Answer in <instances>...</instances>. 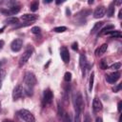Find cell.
<instances>
[{
  "label": "cell",
  "mask_w": 122,
  "mask_h": 122,
  "mask_svg": "<svg viewBox=\"0 0 122 122\" xmlns=\"http://www.w3.org/2000/svg\"><path fill=\"white\" fill-rule=\"evenodd\" d=\"M84 108V102H83V97L81 93H77L75 99H74V109H75V117L74 120L75 122H80L81 121V113Z\"/></svg>",
  "instance_id": "1"
},
{
  "label": "cell",
  "mask_w": 122,
  "mask_h": 122,
  "mask_svg": "<svg viewBox=\"0 0 122 122\" xmlns=\"http://www.w3.org/2000/svg\"><path fill=\"white\" fill-rule=\"evenodd\" d=\"M24 82L26 84V88L29 89H33V87L36 84V77L35 75L30 72V71H27L25 73V77H24Z\"/></svg>",
  "instance_id": "2"
},
{
  "label": "cell",
  "mask_w": 122,
  "mask_h": 122,
  "mask_svg": "<svg viewBox=\"0 0 122 122\" xmlns=\"http://www.w3.org/2000/svg\"><path fill=\"white\" fill-rule=\"evenodd\" d=\"M18 114H19V116H20L25 122H35V118H34L33 114H32L30 111H28V110H26V109L20 110V111L18 112Z\"/></svg>",
  "instance_id": "3"
},
{
  "label": "cell",
  "mask_w": 122,
  "mask_h": 122,
  "mask_svg": "<svg viewBox=\"0 0 122 122\" xmlns=\"http://www.w3.org/2000/svg\"><path fill=\"white\" fill-rule=\"evenodd\" d=\"M32 52H33V48H32V47L30 46V47H28V48L26 49L25 52L22 54V56L20 57V60H19V66H20V67H22L23 65H25V64L28 62V60H29L30 57L31 56Z\"/></svg>",
  "instance_id": "4"
},
{
  "label": "cell",
  "mask_w": 122,
  "mask_h": 122,
  "mask_svg": "<svg viewBox=\"0 0 122 122\" xmlns=\"http://www.w3.org/2000/svg\"><path fill=\"white\" fill-rule=\"evenodd\" d=\"M22 46H23V40L21 38H16L11 42L10 49L12 51H19L22 49Z\"/></svg>",
  "instance_id": "5"
},
{
  "label": "cell",
  "mask_w": 122,
  "mask_h": 122,
  "mask_svg": "<svg viewBox=\"0 0 122 122\" xmlns=\"http://www.w3.org/2000/svg\"><path fill=\"white\" fill-rule=\"evenodd\" d=\"M119 78H120V72L119 71H114V72H112L111 74H107L106 75V80L111 84L115 83Z\"/></svg>",
  "instance_id": "6"
},
{
  "label": "cell",
  "mask_w": 122,
  "mask_h": 122,
  "mask_svg": "<svg viewBox=\"0 0 122 122\" xmlns=\"http://www.w3.org/2000/svg\"><path fill=\"white\" fill-rule=\"evenodd\" d=\"M23 92H24V90H23L22 86H20V85L16 86L13 89V92H12V98H13V100H17L20 97H22Z\"/></svg>",
  "instance_id": "7"
},
{
  "label": "cell",
  "mask_w": 122,
  "mask_h": 122,
  "mask_svg": "<svg viewBox=\"0 0 122 122\" xmlns=\"http://www.w3.org/2000/svg\"><path fill=\"white\" fill-rule=\"evenodd\" d=\"M52 98H53L52 92L50 89L45 90L44 93H43V101H44V103L45 104H50L52 101Z\"/></svg>",
  "instance_id": "8"
},
{
  "label": "cell",
  "mask_w": 122,
  "mask_h": 122,
  "mask_svg": "<svg viewBox=\"0 0 122 122\" xmlns=\"http://www.w3.org/2000/svg\"><path fill=\"white\" fill-rule=\"evenodd\" d=\"M105 12H106L105 7L104 6H98L93 11V17L94 18H101L105 15Z\"/></svg>",
  "instance_id": "9"
},
{
  "label": "cell",
  "mask_w": 122,
  "mask_h": 122,
  "mask_svg": "<svg viewBox=\"0 0 122 122\" xmlns=\"http://www.w3.org/2000/svg\"><path fill=\"white\" fill-rule=\"evenodd\" d=\"M60 55H61L62 60H63L65 63H68V62L70 61V52H69V51H68L67 48L63 47V48L61 49V51H60Z\"/></svg>",
  "instance_id": "10"
},
{
  "label": "cell",
  "mask_w": 122,
  "mask_h": 122,
  "mask_svg": "<svg viewBox=\"0 0 122 122\" xmlns=\"http://www.w3.org/2000/svg\"><path fill=\"white\" fill-rule=\"evenodd\" d=\"M38 18V16L36 14H30V13H25L21 16V19L27 22H31V21H35Z\"/></svg>",
  "instance_id": "11"
},
{
  "label": "cell",
  "mask_w": 122,
  "mask_h": 122,
  "mask_svg": "<svg viewBox=\"0 0 122 122\" xmlns=\"http://www.w3.org/2000/svg\"><path fill=\"white\" fill-rule=\"evenodd\" d=\"M102 107L103 106H102L101 101L98 98H94L93 101H92V109H93V111L95 112H99V111L102 110Z\"/></svg>",
  "instance_id": "12"
},
{
  "label": "cell",
  "mask_w": 122,
  "mask_h": 122,
  "mask_svg": "<svg viewBox=\"0 0 122 122\" xmlns=\"http://www.w3.org/2000/svg\"><path fill=\"white\" fill-rule=\"evenodd\" d=\"M103 24H104V22H102V21L96 22V23L93 25V27L92 28V30H91V33H95V32H97V31L101 29V27L103 26Z\"/></svg>",
  "instance_id": "13"
},
{
  "label": "cell",
  "mask_w": 122,
  "mask_h": 122,
  "mask_svg": "<svg viewBox=\"0 0 122 122\" xmlns=\"http://www.w3.org/2000/svg\"><path fill=\"white\" fill-rule=\"evenodd\" d=\"M114 11H115V6H114V2H112L110 4V6L107 10V15L109 17H112L114 14Z\"/></svg>",
  "instance_id": "14"
},
{
  "label": "cell",
  "mask_w": 122,
  "mask_h": 122,
  "mask_svg": "<svg viewBox=\"0 0 122 122\" xmlns=\"http://www.w3.org/2000/svg\"><path fill=\"white\" fill-rule=\"evenodd\" d=\"M107 49H108V45L107 44H103V45H101L100 46V48L96 51V55L97 56H99V55H102L103 53H105V51H107Z\"/></svg>",
  "instance_id": "15"
},
{
  "label": "cell",
  "mask_w": 122,
  "mask_h": 122,
  "mask_svg": "<svg viewBox=\"0 0 122 122\" xmlns=\"http://www.w3.org/2000/svg\"><path fill=\"white\" fill-rule=\"evenodd\" d=\"M19 10H20V6L19 5H13L9 10V11H10V14H15V13L19 12Z\"/></svg>",
  "instance_id": "16"
},
{
  "label": "cell",
  "mask_w": 122,
  "mask_h": 122,
  "mask_svg": "<svg viewBox=\"0 0 122 122\" xmlns=\"http://www.w3.org/2000/svg\"><path fill=\"white\" fill-rule=\"evenodd\" d=\"M5 23H7V24H18L19 19L16 17H8L5 20Z\"/></svg>",
  "instance_id": "17"
},
{
  "label": "cell",
  "mask_w": 122,
  "mask_h": 122,
  "mask_svg": "<svg viewBox=\"0 0 122 122\" xmlns=\"http://www.w3.org/2000/svg\"><path fill=\"white\" fill-rule=\"evenodd\" d=\"M79 63H80V67L83 68V69H85V67L87 66V59H86V56L84 54H81L80 55Z\"/></svg>",
  "instance_id": "18"
},
{
  "label": "cell",
  "mask_w": 122,
  "mask_h": 122,
  "mask_svg": "<svg viewBox=\"0 0 122 122\" xmlns=\"http://www.w3.org/2000/svg\"><path fill=\"white\" fill-rule=\"evenodd\" d=\"M107 34H110L112 37H117V38H120L122 36V34L119 30H110Z\"/></svg>",
  "instance_id": "19"
},
{
  "label": "cell",
  "mask_w": 122,
  "mask_h": 122,
  "mask_svg": "<svg viewBox=\"0 0 122 122\" xmlns=\"http://www.w3.org/2000/svg\"><path fill=\"white\" fill-rule=\"evenodd\" d=\"M38 7H39V2L38 1H33L30 5V10L31 11H36L38 10Z\"/></svg>",
  "instance_id": "20"
},
{
  "label": "cell",
  "mask_w": 122,
  "mask_h": 122,
  "mask_svg": "<svg viewBox=\"0 0 122 122\" xmlns=\"http://www.w3.org/2000/svg\"><path fill=\"white\" fill-rule=\"evenodd\" d=\"M114 27L112 26V25H109V26H107V27H105L103 30H101V31L99 32V35H102V34H107L109 31H110V30H112Z\"/></svg>",
  "instance_id": "21"
},
{
  "label": "cell",
  "mask_w": 122,
  "mask_h": 122,
  "mask_svg": "<svg viewBox=\"0 0 122 122\" xmlns=\"http://www.w3.org/2000/svg\"><path fill=\"white\" fill-rule=\"evenodd\" d=\"M93 80H94V72H92L90 76V81H89V91L92 92V87H93Z\"/></svg>",
  "instance_id": "22"
},
{
  "label": "cell",
  "mask_w": 122,
  "mask_h": 122,
  "mask_svg": "<svg viewBox=\"0 0 122 122\" xmlns=\"http://www.w3.org/2000/svg\"><path fill=\"white\" fill-rule=\"evenodd\" d=\"M61 117H62V121H63V122H71V115H70L69 113H67V112H64Z\"/></svg>",
  "instance_id": "23"
},
{
  "label": "cell",
  "mask_w": 122,
  "mask_h": 122,
  "mask_svg": "<svg viewBox=\"0 0 122 122\" xmlns=\"http://www.w3.org/2000/svg\"><path fill=\"white\" fill-rule=\"evenodd\" d=\"M99 67H100V69H102V70H107V69H108L107 61H106L105 59H102V60L99 62Z\"/></svg>",
  "instance_id": "24"
},
{
  "label": "cell",
  "mask_w": 122,
  "mask_h": 122,
  "mask_svg": "<svg viewBox=\"0 0 122 122\" xmlns=\"http://www.w3.org/2000/svg\"><path fill=\"white\" fill-rule=\"evenodd\" d=\"M53 30L55 32H64L65 30H67V28L64 27V26H61V27H56L53 29Z\"/></svg>",
  "instance_id": "25"
},
{
  "label": "cell",
  "mask_w": 122,
  "mask_h": 122,
  "mask_svg": "<svg viewBox=\"0 0 122 122\" xmlns=\"http://www.w3.org/2000/svg\"><path fill=\"white\" fill-rule=\"evenodd\" d=\"M120 67H121V63H120V62H116V63L112 64V66L110 67V69H112V70H114V71H116V70L120 69Z\"/></svg>",
  "instance_id": "26"
},
{
  "label": "cell",
  "mask_w": 122,
  "mask_h": 122,
  "mask_svg": "<svg viewBox=\"0 0 122 122\" xmlns=\"http://www.w3.org/2000/svg\"><path fill=\"white\" fill-rule=\"evenodd\" d=\"M64 79H65V81L70 82V81L71 80V73L70 71H67V72L65 73V75H64Z\"/></svg>",
  "instance_id": "27"
},
{
  "label": "cell",
  "mask_w": 122,
  "mask_h": 122,
  "mask_svg": "<svg viewBox=\"0 0 122 122\" xmlns=\"http://www.w3.org/2000/svg\"><path fill=\"white\" fill-rule=\"evenodd\" d=\"M40 28L39 27H32L31 28V30H30V31L32 32V33H34V34H37V33H39L40 32Z\"/></svg>",
  "instance_id": "28"
},
{
  "label": "cell",
  "mask_w": 122,
  "mask_h": 122,
  "mask_svg": "<svg viewBox=\"0 0 122 122\" xmlns=\"http://www.w3.org/2000/svg\"><path fill=\"white\" fill-rule=\"evenodd\" d=\"M71 49H72L73 51H77V50H78V45H77L76 42L72 43V45H71Z\"/></svg>",
  "instance_id": "29"
},
{
  "label": "cell",
  "mask_w": 122,
  "mask_h": 122,
  "mask_svg": "<svg viewBox=\"0 0 122 122\" xmlns=\"http://www.w3.org/2000/svg\"><path fill=\"white\" fill-rule=\"evenodd\" d=\"M120 89H121V84H118L115 88H113V91H114L115 92H119V91H120Z\"/></svg>",
  "instance_id": "30"
},
{
  "label": "cell",
  "mask_w": 122,
  "mask_h": 122,
  "mask_svg": "<svg viewBox=\"0 0 122 122\" xmlns=\"http://www.w3.org/2000/svg\"><path fill=\"white\" fill-rule=\"evenodd\" d=\"M121 105H122V102L119 101V102H118V112H121Z\"/></svg>",
  "instance_id": "31"
},
{
  "label": "cell",
  "mask_w": 122,
  "mask_h": 122,
  "mask_svg": "<svg viewBox=\"0 0 122 122\" xmlns=\"http://www.w3.org/2000/svg\"><path fill=\"white\" fill-rule=\"evenodd\" d=\"M4 45H5V42L3 40H0V49H2L4 47Z\"/></svg>",
  "instance_id": "32"
},
{
  "label": "cell",
  "mask_w": 122,
  "mask_h": 122,
  "mask_svg": "<svg viewBox=\"0 0 122 122\" xmlns=\"http://www.w3.org/2000/svg\"><path fill=\"white\" fill-rule=\"evenodd\" d=\"M95 122H103V120H102V118H101V117H97V118H96V120H95Z\"/></svg>",
  "instance_id": "33"
},
{
  "label": "cell",
  "mask_w": 122,
  "mask_h": 122,
  "mask_svg": "<svg viewBox=\"0 0 122 122\" xmlns=\"http://www.w3.org/2000/svg\"><path fill=\"white\" fill-rule=\"evenodd\" d=\"M85 122H90V116H89V115H86V119H85Z\"/></svg>",
  "instance_id": "34"
},
{
  "label": "cell",
  "mask_w": 122,
  "mask_h": 122,
  "mask_svg": "<svg viewBox=\"0 0 122 122\" xmlns=\"http://www.w3.org/2000/svg\"><path fill=\"white\" fill-rule=\"evenodd\" d=\"M122 17V10H119V13H118V18H121Z\"/></svg>",
  "instance_id": "35"
},
{
  "label": "cell",
  "mask_w": 122,
  "mask_h": 122,
  "mask_svg": "<svg viewBox=\"0 0 122 122\" xmlns=\"http://www.w3.org/2000/svg\"><path fill=\"white\" fill-rule=\"evenodd\" d=\"M66 13H67V15H70V14H71V11H70V10H69V9H67V10H66Z\"/></svg>",
  "instance_id": "36"
},
{
  "label": "cell",
  "mask_w": 122,
  "mask_h": 122,
  "mask_svg": "<svg viewBox=\"0 0 122 122\" xmlns=\"http://www.w3.org/2000/svg\"><path fill=\"white\" fill-rule=\"evenodd\" d=\"M60 3H63V1H56V4H60Z\"/></svg>",
  "instance_id": "37"
},
{
  "label": "cell",
  "mask_w": 122,
  "mask_h": 122,
  "mask_svg": "<svg viewBox=\"0 0 122 122\" xmlns=\"http://www.w3.org/2000/svg\"><path fill=\"white\" fill-rule=\"evenodd\" d=\"M51 0H50V1H44V3H45V4H46V3H51Z\"/></svg>",
  "instance_id": "38"
},
{
  "label": "cell",
  "mask_w": 122,
  "mask_h": 122,
  "mask_svg": "<svg viewBox=\"0 0 122 122\" xmlns=\"http://www.w3.org/2000/svg\"><path fill=\"white\" fill-rule=\"evenodd\" d=\"M4 122H13V121H11V120H5Z\"/></svg>",
  "instance_id": "39"
},
{
  "label": "cell",
  "mask_w": 122,
  "mask_h": 122,
  "mask_svg": "<svg viewBox=\"0 0 122 122\" xmlns=\"http://www.w3.org/2000/svg\"><path fill=\"white\" fill-rule=\"evenodd\" d=\"M92 3H93V1H92H92H89V4H92Z\"/></svg>",
  "instance_id": "40"
},
{
  "label": "cell",
  "mask_w": 122,
  "mask_h": 122,
  "mask_svg": "<svg viewBox=\"0 0 122 122\" xmlns=\"http://www.w3.org/2000/svg\"><path fill=\"white\" fill-rule=\"evenodd\" d=\"M3 30H4V28H3V29H1V30H0V32H2V31H3Z\"/></svg>",
  "instance_id": "41"
},
{
  "label": "cell",
  "mask_w": 122,
  "mask_h": 122,
  "mask_svg": "<svg viewBox=\"0 0 122 122\" xmlns=\"http://www.w3.org/2000/svg\"><path fill=\"white\" fill-rule=\"evenodd\" d=\"M0 112H1V102H0Z\"/></svg>",
  "instance_id": "42"
},
{
  "label": "cell",
  "mask_w": 122,
  "mask_h": 122,
  "mask_svg": "<svg viewBox=\"0 0 122 122\" xmlns=\"http://www.w3.org/2000/svg\"><path fill=\"white\" fill-rule=\"evenodd\" d=\"M0 88H1V81H0Z\"/></svg>",
  "instance_id": "43"
}]
</instances>
